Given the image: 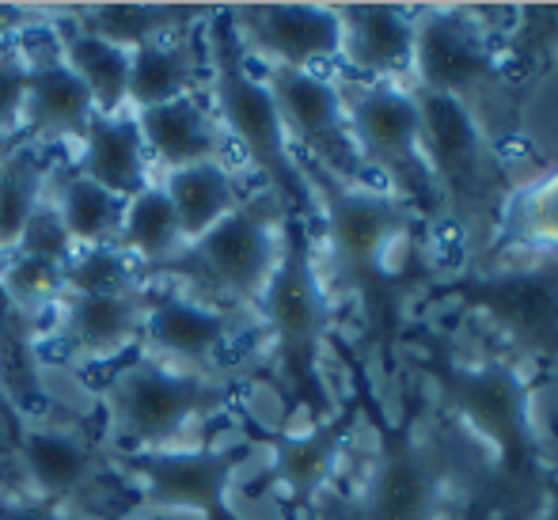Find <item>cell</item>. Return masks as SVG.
Returning <instances> with one entry per match:
<instances>
[{
    "instance_id": "e0dca14e",
    "label": "cell",
    "mask_w": 558,
    "mask_h": 520,
    "mask_svg": "<svg viewBox=\"0 0 558 520\" xmlns=\"http://www.w3.org/2000/svg\"><path fill=\"white\" fill-rule=\"evenodd\" d=\"M145 286L130 297H61L50 315L46 346L65 353L73 365H118L137 353L141 338V301ZM43 346V353H46Z\"/></svg>"
},
{
    "instance_id": "cb8c5ba5",
    "label": "cell",
    "mask_w": 558,
    "mask_h": 520,
    "mask_svg": "<svg viewBox=\"0 0 558 520\" xmlns=\"http://www.w3.org/2000/svg\"><path fill=\"white\" fill-rule=\"evenodd\" d=\"M156 183L168 194L179 220V232H183L186 243L202 240L217 220H225L228 213L247 198L240 168L232 160H206L179 171H163Z\"/></svg>"
},
{
    "instance_id": "44dd1931",
    "label": "cell",
    "mask_w": 558,
    "mask_h": 520,
    "mask_svg": "<svg viewBox=\"0 0 558 520\" xmlns=\"http://www.w3.org/2000/svg\"><path fill=\"white\" fill-rule=\"evenodd\" d=\"M69 160H73V168L81 171V176H88L92 183L107 186V191L125 202L156 183V171H153V164H148L145 141H141L133 110L92 118L88 130H84L81 141L73 145Z\"/></svg>"
},
{
    "instance_id": "f546056e",
    "label": "cell",
    "mask_w": 558,
    "mask_h": 520,
    "mask_svg": "<svg viewBox=\"0 0 558 520\" xmlns=\"http://www.w3.org/2000/svg\"><path fill=\"white\" fill-rule=\"evenodd\" d=\"M506 235L536 258H558V168L509 198Z\"/></svg>"
},
{
    "instance_id": "4316f807",
    "label": "cell",
    "mask_w": 558,
    "mask_h": 520,
    "mask_svg": "<svg viewBox=\"0 0 558 520\" xmlns=\"http://www.w3.org/2000/svg\"><path fill=\"white\" fill-rule=\"evenodd\" d=\"M69 20L81 23L84 31L122 46V50H141L148 43L163 38L194 35L202 20L214 15V8H186V4H84L65 8Z\"/></svg>"
},
{
    "instance_id": "7a4b0ae2",
    "label": "cell",
    "mask_w": 558,
    "mask_h": 520,
    "mask_svg": "<svg viewBox=\"0 0 558 520\" xmlns=\"http://www.w3.org/2000/svg\"><path fill=\"white\" fill-rule=\"evenodd\" d=\"M202 38H206V96L228 137V148L243 156V164L258 176V186L278 194V202L289 213L308 217L316 225L312 179L289 145V133L281 125L270 88H266L263 69L243 53L240 38H235L228 8L209 15Z\"/></svg>"
},
{
    "instance_id": "9c48e42d",
    "label": "cell",
    "mask_w": 558,
    "mask_h": 520,
    "mask_svg": "<svg viewBox=\"0 0 558 520\" xmlns=\"http://www.w3.org/2000/svg\"><path fill=\"white\" fill-rule=\"evenodd\" d=\"M266 88L278 104L296 160L324 176L357 183L368 179L350 145L345 99L338 73H304V69H263Z\"/></svg>"
},
{
    "instance_id": "d6a6232c",
    "label": "cell",
    "mask_w": 558,
    "mask_h": 520,
    "mask_svg": "<svg viewBox=\"0 0 558 520\" xmlns=\"http://www.w3.org/2000/svg\"><path fill=\"white\" fill-rule=\"evenodd\" d=\"M12 251L31 255V258H43V263H53V266H61V270H65L69 258L76 255V243L69 240L58 209H53L50 198H46L43 206L31 213V220L23 225V232H20V240H15Z\"/></svg>"
},
{
    "instance_id": "f1b7e54d",
    "label": "cell",
    "mask_w": 558,
    "mask_h": 520,
    "mask_svg": "<svg viewBox=\"0 0 558 520\" xmlns=\"http://www.w3.org/2000/svg\"><path fill=\"white\" fill-rule=\"evenodd\" d=\"M53 145L20 137L0 160V251H12L31 213L46 202V179L53 168Z\"/></svg>"
},
{
    "instance_id": "8992f818",
    "label": "cell",
    "mask_w": 558,
    "mask_h": 520,
    "mask_svg": "<svg viewBox=\"0 0 558 520\" xmlns=\"http://www.w3.org/2000/svg\"><path fill=\"white\" fill-rule=\"evenodd\" d=\"M342 81L350 145L365 176H384L388 191L411 209L437 198L422 160V110L411 84L399 81Z\"/></svg>"
},
{
    "instance_id": "e575fe53",
    "label": "cell",
    "mask_w": 558,
    "mask_h": 520,
    "mask_svg": "<svg viewBox=\"0 0 558 520\" xmlns=\"http://www.w3.org/2000/svg\"><path fill=\"white\" fill-rule=\"evenodd\" d=\"M46 8H27V4H0V46L15 43V38L31 35L35 27H43Z\"/></svg>"
},
{
    "instance_id": "4dcf8cb0",
    "label": "cell",
    "mask_w": 558,
    "mask_h": 520,
    "mask_svg": "<svg viewBox=\"0 0 558 520\" xmlns=\"http://www.w3.org/2000/svg\"><path fill=\"white\" fill-rule=\"evenodd\" d=\"M145 286V274L118 247H81L65 266L69 297H130Z\"/></svg>"
},
{
    "instance_id": "8d00e7d4",
    "label": "cell",
    "mask_w": 558,
    "mask_h": 520,
    "mask_svg": "<svg viewBox=\"0 0 558 520\" xmlns=\"http://www.w3.org/2000/svg\"><path fill=\"white\" fill-rule=\"evenodd\" d=\"M0 418H8V422H12V430H15V425H20V418H15V411H12V407H8L4 391H0Z\"/></svg>"
},
{
    "instance_id": "d590c367",
    "label": "cell",
    "mask_w": 558,
    "mask_h": 520,
    "mask_svg": "<svg viewBox=\"0 0 558 520\" xmlns=\"http://www.w3.org/2000/svg\"><path fill=\"white\" fill-rule=\"evenodd\" d=\"M0 520H76L61 509L46 506V501H35V498H20V501H4L0 506Z\"/></svg>"
},
{
    "instance_id": "ba28073f",
    "label": "cell",
    "mask_w": 558,
    "mask_h": 520,
    "mask_svg": "<svg viewBox=\"0 0 558 520\" xmlns=\"http://www.w3.org/2000/svg\"><path fill=\"white\" fill-rule=\"evenodd\" d=\"M141 301L145 309H141L137 353L183 373L225 376V361L235 338L258 327L255 315L209 304L175 281H145Z\"/></svg>"
},
{
    "instance_id": "836d02e7",
    "label": "cell",
    "mask_w": 558,
    "mask_h": 520,
    "mask_svg": "<svg viewBox=\"0 0 558 520\" xmlns=\"http://www.w3.org/2000/svg\"><path fill=\"white\" fill-rule=\"evenodd\" d=\"M27 53L20 38L0 46V141L23 137V107H27Z\"/></svg>"
},
{
    "instance_id": "277c9868",
    "label": "cell",
    "mask_w": 558,
    "mask_h": 520,
    "mask_svg": "<svg viewBox=\"0 0 558 520\" xmlns=\"http://www.w3.org/2000/svg\"><path fill=\"white\" fill-rule=\"evenodd\" d=\"M232 403L228 376L160 365L145 353L118 361L104 384L111 452H160L191 445L194 433Z\"/></svg>"
},
{
    "instance_id": "d6986e66",
    "label": "cell",
    "mask_w": 558,
    "mask_h": 520,
    "mask_svg": "<svg viewBox=\"0 0 558 520\" xmlns=\"http://www.w3.org/2000/svg\"><path fill=\"white\" fill-rule=\"evenodd\" d=\"M137 130L153 171H179L206 160H232L228 137L206 92H191L171 104L137 110Z\"/></svg>"
},
{
    "instance_id": "74e56055",
    "label": "cell",
    "mask_w": 558,
    "mask_h": 520,
    "mask_svg": "<svg viewBox=\"0 0 558 520\" xmlns=\"http://www.w3.org/2000/svg\"><path fill=\"white\" fill-rule=\"evenodd\" d=\"M0 255H4V251H0Z\"/></svg>"
},
{
    "instance_id": "4fadbf2b",
    "label": "cell",
    "mask_w": 558,
    "mask_h": 520,
    "mask_svg": "<svg viewBox=\"0 0 558 520\" xmlns=\"http://www.w3.org/2000/svg\"><path fill=\"white\" fill-rule=\"evenodd\" d=\"M228 20L258 69L335 73L342 58L338 4H240Z\"/></svg>"
},
{
    "instance_id": "1f68e13d",
    "label": "cell",
    "mask_w": 558,
    "mask_h": 520,
    "mask_svg": "<svg viewBox=\"0 0 558 520\" xmlns=\"http://www.w3.org/2000/svg\"><path fill=\"white\" fill-rule=\"evenodd\" d=\"M0 289L23 312L50 319L58 301L65 297V270L53 263H43V258L20 255V251H4L0 255Z\"/></svg>"
},
{
    "instance_id": "52a82bcc",
    "label": "cell",
    "mask_w": 558,
    "mask_h": 520,
    "mask_svg": "<svg viewBox=\"0 0 558 520\" xmlns=\"http://www.w3.org/2000/svg\"><path fill=\"white\" fill-rule=\"evenodd\" d=\"M122 475L137 486V506L198 520H243L228 506L232 479L251 460V445L191 440L160 452H107Z\"/></svg>"
},
{
    "instance_id": "6da1fadb",
    "label": "cell",
    "mask_w": 558,
    "mask_h": 520,
    "mask_svg": "<svg viewBox=\"0 0 558 520\" xmlns=\"http://www.w3.org/2000/svg\"><path fill=\"white\" fill-rule=\"evenodd\" d=\"M255 323L270 342V361L304 425L331 418L338 407L324 380V350L335 327V304L319 270L316 225L308 217L286 213L278 270L258 301Z\"/></svg>"
},
{
    "instance_id": "30bf717a",
    "label": "cell",
    "mask_w": 558,
    "mask_h": 520,
    "mask_svg": "<svg viewBox=\"0 0 558 520\" xmlns=\"http://www.w3.org/2000/svg\"><path fill=\"white\" fill-rule=\"evenodd\" d=\"M460 297L517 353L532 361H558V258L478 274L460 289Z\"/></svg>"
},
{
    "instance_id": "9a60e30c",
    "label": "cell",
    "mask_w": 558,
    "mask_h": 520,
    "mask_svg": "<svg viewBox=\"0 0 558 520\" xmlns=\"http://www.w3.org/2000/svg\"><path fill=\"white\" fill-rule=\"evenodd\" d=\"M445 468L429 440L414 425L384 433L373 471L357 501V520H441Z\"/></svg>"
},
{
    "instance_id": "5bb4252c",
    "label": "cell",
    "mask_w": 558,
    "mask_h": 520,
    "mask_svg": "<svg viewBox=\"0 0 558 520\" xmlns=\"http://www.w3.org/2000/svg\"><path fill=\"white\" fill-rule=\"evenodd\" d=\"M15 460L31 486L27 498L76 520L88 517L96 491L104 486V456L84 433L31 418L15 425Z\"/></svg>"
},
{
    "instance_id": "ffe728a7",
    "label": "cell",
    "mask_w": 558,
    "mask_h": 520,
    "mask_svg": "<svg viewBox=\"0 0 558 520\" xmlns=\"http://www.w3.org/2000/svg\"><path fill=\"white\" fill-rule=\"evenodd\" d=\"M357 425V407H342L324 422H312L304 430H289L270 440L274 483L289 494L296 506H312L327 483H331L342 448Z\"/></svg>"
},
{
    "instance_id": "3957f363",
    "label": "cell",
    "mask_w": 558,
    "mask_h": 520,
    "mask_svg": "<svg viewBox=\"0 0 558 520\" xmlns=\"http://www.w3.org/2000/svg\"><path fill=\"white\" fill-rule=\"evenodd\" d=\"M304 171L316 191V240H324L327 263L365 301L376 330H391L399 258L411 243V206L373 179L345 183L316 168Z\"/></svg>"
},
{
    "instance_id": "ac0fdd59",
    "label": "cell",
    "mask_w": 558,
    "mask_h": 520,
    "mask_svg": "<svg viewBox=\"0 0 558 520\" xmlns=\"http://www.w3.org/2000/svg\"><path fill=\"white\" fill-rule=\"evenodd\" d=\"M342 20L345 81H399L407 84L414 50V8L399 4H338Z\"/></svg>"
},
{
    "instance_id": "7402d4cb",
    "label": "cell",
    "mask_w": 558,
    "mask_h": 520,
    "mask_svg": "<svg viewBox=\"0 0 558 520\" xmlns=\"http://www.w3.org/2000/svg\"><path fill=\"white\" fill-rule=\"evenodd\" d=\"M50 319L23 312L0 289V391L20 422L43 414V346Z\"/></svg>"
},
{
    "instance_id": "d4e9b609",
    "label": "cell",
    "mask_w": 558,
    "mask_h": 520,
    "mask_svg": "<svg viewBox=\"0 0 558 520\" xmlns=\"http://www.w3.org/2000/svg\"><path fill=\"white\" fill-rule=\"evenodd\" d=\"M46 198L58 209L69 240L81 247H114L125 220V198H118L107 186L92 183L88 176L73 168V160H53L46 179Z\"/></svg>"
},
{
    "instance_id": "8fae6325",
    "label": "cell",
    "mask_w": 558,
    "mask_h": 520,
    "mask_svg": "<svg viewBox=\"0 0 558 520\" xmlns=\"http://www.w3.org/2000/svg\"><path fill=\"white\" fill-rule=\"evenodd\" d=\"M422 110V160L434 194L456 213L483 209L498 183V164L478 114L463 99L414 92Z\"/></svg>"
},
{
    "instance_id": "603a6c76",
    "label": "cell",
    "mask_w": 558,
    "mask_h": 520,
    "mask_svg": "<svg viewBox=\"0 0 558 520\" xmlns=\"http://www.w3.org/2000/svg\"><path fill=\"white\" fill-rule=\"evenodd\" d=\"M202 31V27H198ZM194 31V35H198ZM194 35L148 43L130 53V110L171 104L191 92H206V43Z\"/></svg>"
},
{
    "instance_id": "83f0119b",
    "label": "cell",
    "mask_w": 558,
    "mask_h": 520,
    "mask_svg": "<svg viewBox=\"0 0 558 520\" xmlns=\"http://www.w3.org/2000/svg\"><path fill=\"white\" fill-rule=\"evenodd\" d=\"M114 247L141 266L145 281L153 278L156 270H163L171 258L183 255L186 240H183V232H179L175 209H171L160 183L145 186V191L125 202V220H122V232H118Z\"/></svg>"
},
{
    "instance_id": "484cf974",
    "label": "cell",
    "mask_w": 558,
    "mask_h": 520,
    "mask_svg": "<svg viewBox=\"0 0 558 520\" xmlns=\"http://www.w3.org/2000/svg\"><path fill=\"white\" fill-rule=\"evenodd\" d=\"M58 15L61 20L50 23L53 43H58L65 65L76 73V81L88 88L96 114H122V110H130V50L84 31L81 23L69 20L65 8Z\"/></svg>"
},
{
    "instance_id": "5b68a950",
    "label": "cell",
    "mask_w": 558,
    "mask_h": 520,
    "mask_svg": "<svg viewBox=\"0 0 558 520\" xmlns=\"http://www.w3.org/2000/svg\"><path fill=\"white\" fill-rule=\"evenodd\" d=\"M286 213L289 209L278 202V194L255 186L225 220H217L202 240L186 243L183 255L171 258L153 278L175 281L186 293L221 304V309L255 315L278 270Z\"/></svg>"
},
{
    "instance_id": "2e32d148",
    "label": "cell",
    "mask_w": 558,
    "mask_h": 520,
    "mask_svg": "<svg viewBox=\"0 0 558 520\" xmlns=\"http://www.w3.org/2000/svg\"><path fill=\"white\" fill-rule=\"evenodd\" d=\"M27 53V107H23V137L38 145H76L88 122L96 118L92 96L76 73L65 65L58 43H53L50 23L35 27L20 38Z\"/></svg>"
},
{
    "instance_id": "7c38bea8",
    "label": "cell",
    "mask_w": 558,
    "mask_h": 520,
    "mask_svg": "<svg viewBox=\"0 0 558 520\" xmlns=\"http://www.w3.org/2000/svg\"><path fill=\"white\" fill-rule=\"evenodd\" d=\"M501 73L498 50L478 20L463 8H418L414 12V50L407 84L414 92L448 96L471 104V96L490 88Z\"/></svg>"
}]
</instances>
